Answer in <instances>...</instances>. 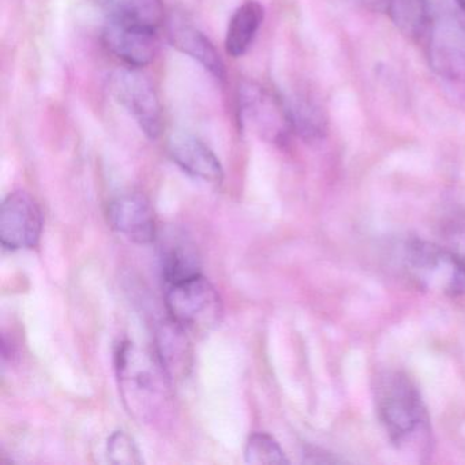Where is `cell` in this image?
Returning <instances> with one entry per match:
<instances>
[{"mask_svg":"<svg viewBox=\"0 0 465 465\" xmlns=\"http://www.w3.org/2000/svg\"><path fill=\"white\" fill-rule=\"evenodd\" d=\"M378 419L394 448L424 454L431 443V424L415 383L400 371L378 375L374 388Z\"/></svg>","mask_w":465,"mask_h":465,"instance_id":"6da1fadb","label":"cell"},{"mask_svg":"<svg viewBox=\"0 0 465 465\" xmlns=\"http://www.w3.org/2000/svg\"><path fill=\"white\" fill-rule=\"evenodd\" d=\"M116 371L129 412L141 423H164L173 411V381L156 353L124 342L116 353Z\"/></svg>","mask_w":465,"mask_h":465,"instance_id":"7a4b0ae2","label":"cell"},{"mask_svg":"<svg viewBox=\"0 0 465 465\" xmlns=\"http://www.w3.org/2000/svg\"><path fill=\"white\" fill-rule=\"evenodd\" d=\"M404 261L411 276L426 290L464 295L465 271L448 247L412 239L405 246Z\"/></svg>","mask_w":465,"mask_h":465,"instance_id":"3957f363","label":"cell"},{"mask_svg":"<svg viewBox=\"0 0 465 465\" xmlns=\"http://www.w3.org/2000/svg\"><path fill=\"white\" fill-rule=\"evenodd\" d=\"M238 103L242 124L268 143L284 146L295 135L284 97L271 89L246 81L239 88Z\"/></svg>","mask_w":465,"mask_h":465,"instance_id":"277c9868","label":"cell"},{"mask_svg":"<svg viewBox=\"0 0 465 465\" xmlns=\"http://www.w3.org/2000/svg\"><path fill=\"white\" fill-rule=\"evenodd\" d=\"M165 306L170 320L186 331L211 328L222 312L219 293L203 274L168 285Z\"/></svg>","mask_w":465,"mask_h":465,"instance_id":"5b68a950","label":"cell"},{"mask_svg":"<svg viewBox=\"0 0 465 465\" xmlns=\"http://www.w3.org/2000/svg\"><path fill=\"white\" fill-rule=\"evenodd\" d=\"M110 88L141 132L151 140L159 138L163 132V108L152 81L140 69L126 67L111 75Z\"/></svg>","mask_w":465,"mask_h":465,"instance_id":"8992f818","label":"cell"},{"mask_svg":"<svg viewBox=\"0 0 465 465\" xmlns=\"http://www.w3.org/2000/svg\"><path fill=\"white\" fill-rule=\"evenodd\" d=\"M423 45L431 69L448 83L465 88V21L434 15Z\"/></svg>","mask_w":465,"mask_h":465,"instance_id":"52a82bcc","label":"cell"},{"mask_svg":"<svg viewBox=\"0 0 465 465\" xmlns=\"http://www.w3.org/2000/svg\"><path fill=\"white\" fill-rule=\"evenodd\" d=\"M43 231V213L29 193L18 190L5 198L0 211V242L5 249H34Z\"/></svg>","mask_w":465,"mask_h":465,"instance_id":"ba28073f","label":"cell"},{"mask_svg":"<svg viewBox=\"0 0 465 465\" xmlns=\"http://www.w3.org/2000/svg\"><path fill=\"white\" fill-rule=\"evenodd\" d=\"M156 29L135 24L107 21L103 31L105 48L132 69H143L153 62L159 50Z\"/></svg>","mask_w":465,"mask_h":465,"instance_id":"9c48e42d","label":"cell"},{"mask_svg":"<svg viewBox=\"0 0 465 465\" xmlns=\"http://www.w3.org/2000/svg\"><path fill=\"white\" fill-rule=\"evenodd\" d=\"M108 220L114 230L138 244H149L157 238L153 208L141 193H124L108 206Z\"/></svg>","mask_w":465,"mask_h":465,"instance_id":"30bf717a","label":"cell"},{"mask_svg":"<svg viewBox=\"0 0 465 465\" xmlns=\"http://www.w3.org/2000/svg\"><path fill=\"white\" fill-rule=\"evenodd\" d=\"M167 151L173 162L193 178L222 183L224 178L222 163L200 138L186 132L173 133L168 138Z\"/></svg>","mask_w":465,"mask_h":465,"instance_id":"8fae6325","label":"cell"},{"mask_svg":"<svg viewBox=\"0 0 465 465\" xmlns=\"http://www.w3.org/2000/svg\"><path fill=\"white\" fill-rule=\"evenodd\" d=\"M168 39L173 47L194 59L216 80H224L225 66L213 43L194 24L182 15H173L167 24Z\"/></svg>","mask_w":465,"mask_h":465,"instance_id":"7c38bea8","label":"cell"},{"mask_svg":"<svg viewBox=\"0 0 465 465\" xmlns=\"http://www.w3.org/2000/svg\"><path fill=\"white\" fill-rule=\"evenodd\" d=\"M186 334V329L173 320L163 323L157 331L156 355L171 381L184 377L192 366V350Z\"/></svg>","mask_w":465,"mask_h":465,"instance_id":"4fadbf2b","label":"cell"},{"mask_svg":"<svg viewBox=\"0 0 465 465\" xmlns=\"http://www.w3.org/2000/svg\"><path fill=\"white\" fill-rule=\"evenodd\" d=\"M382 12L402 36L423 45L434 18L427 0H385Z\"/></svg>","mask_w":465,"mask_h":465,"instance_id":"5bb4252c","label":"cell"},{"mask_svg":"<svg viewBox=\"0 0 465 465\" xmlns=\"http://www.w3.org/2000/svg\"><path fill=\"white\" fill-rule=\"evenodd\" d=\"M265 18V9L258 0H246L236 9L228 24L225 50L232 58L249 53Z\"/></svg>","mask_w":465,"mask_h":465,"instance_id":"9a60e30c","label":"cell"},{"mask_svg":"<svg viewBox=\"0 0 465 465\" xmlns=\"http://www.w3.org/2000/svg\"><path fill=\"white\" fill-rule=\"evenodd\" d=\"M293 134L306 143H320L328 134V118L322 105L309 94L284 97Z\"/></svg>","mask_w":465,"mask_h":465,"instance_id":"2e32d148","label":"cell"},{"mask_svg":"<svg viewBox=\"0 0 465 465\" xmlns=\"http://www.w3.org/2000/svg\"><path fill=\"white\" fill-rule=\"evenodd\" d=\"M108 20L135 24L159 31L164 21L163 0H97Z\"/></svg>","mask_w":465,"mask_h":465,"instance_id":"e0dca14e","label":"cell"},{"mask_svg":"<svg viewBox=\"0 0 465 465\" xmlns=\"http://www.w3.org/2000/svg\"><path fill=\"white\" fill-rule=\"evenodd\" d=\"M162 272L168 285L201 274L200 258L194 246L182 239L168 242L162 249Z\"/></svg>","mask_w":465,"mask_h":465,"instance_id":"ac0fdd59","label":"cell"},{"mask_svg":"<svg viewBox=\"0 0 465 465\" xmlns=\"http://www.w3.org/2000/svg\"><path fill=\"white\" fill-rule=\"evenodd\" d=\"M244 460L247 464H288L284 450L272 435L266 432H255L247 440L244 449Z\"/></svg>","mask_w":465,"mask_h":465,"instance_id":"d6986e66","label":"cell"},{"mask_svg":"<svg viewBox=\"0 0 465 465\" xmlns=\"http://www.w3.org/2000/svg\"><path fill=\"white\" fill-rule=\"evenodd\" d=\"M107 453L114 464H143L137 443L124 431H115L108 438Z\"/></svg>","mask_w":465,"mask_h":465,"instance_id":"ffe728a7","label":"cell"},{"mask_svg":"<svg viewBox=\"0 0 465 465\" xmlns=\"http://www.w3.org/2000/svg\"><path fill=\"white\" fill-rule=\"evenodd\" d=\"M448 246L465 271V225H457L449 231Z\"/></svg>","mask_w":465,"mask_h":465,"instance_id":"44dd1931","label":"cell"},{"mask_svg":"<svg viewBox=\"0 0 465 465\" xmlns=\"http://www.w3.org/2000/svg\"><path fill=\"white\" fill-rule=\"evenodd\" d=\"M304 456H306V460H304V461L314 462V464H326V462L331 464V462H339V460L334 459L331 454L323 453V450H321V449L309 448L307 449L306 453H304Z\"/></svg>","mask_w":465,"mask_h":465,"instance_id":"7402d4cb","label":"cell"},{"mask_svg":"<svg viewBox=\"0 0 465 465\" xmlns=\"http://www.w3.org/2000/svg\"><path fill=\"white\" fill-rule=\"evenodd\" d=\"M457 7H459L460 12L464 15L465 17V0H456Z\"/></svg>","mask_w":465,"mask_h":465,"instance_id":"603a6c76","label":"cell"}]
</instances>
